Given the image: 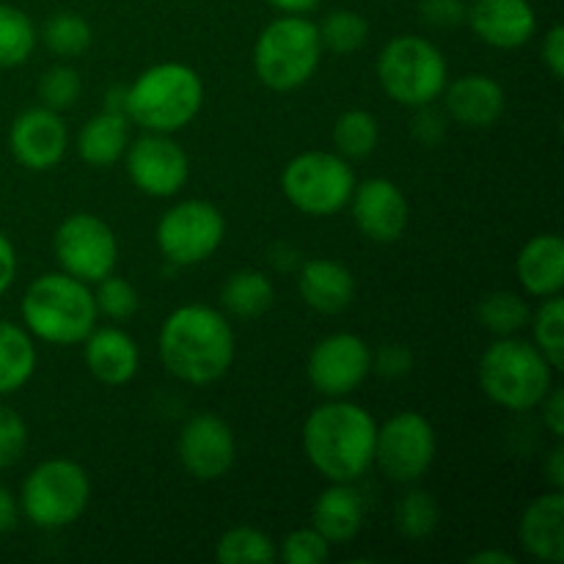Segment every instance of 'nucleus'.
I'll return each mask as SVG.
<instances>
[{
  "label": "nucleus",
  "instance_id": "f257e3e1",
  "mask_svg": "<svg viewBox=\"0 0 564 564\" xmlns=\"http://www.w3.org/2000/svg\"><path fill=\"white\" fill-rule=\"evenodd\" d=\"M160 361L176 380L209 386L235 361V330L213 306L191 303L165 317L158 339Z\"/></svg>",
  "mask_w": 564,
  "mask_h": 564
},
{
  "label": "nucleus",
  "instance_id": "f03ea898",
  "mask_svg": "<svg viewBox=\"0 0 564 564\" xmlns=\"http://www.w3.org/2000/svg\"><path fill=\"white\" fill-rule=\"evenodd\" d=\"M375 419L341 397L308 413L303 424V452L330 482H356L375 460Z\"/></svg>",
  "mask_w": 564,
  "mask_h": 564
},
{
  "label": "nucleus",
  "instance_id": "7ed1b4c3",
  "mask_svg": "<svg viewBox=\"0 0 564 564\" xmlns=\"http://www.w3.org/2000/svg\"><path fill=\"white\" fill-rule=\"evenodd\" d=\"M204 105V83L180 61L149 66L127 86L124 116L147 132L174 135L191 124Z\"/></svg>",
  "mask_w": 564,
  "mask_h": 564
},
{
  "label": "nucleus",
  "instance_id": "20e7f679",
  "mask_svg": "<svg viewBox=\"0 0 564 564\" xmlns=\"http://www.w3.org/2000/svg\"><path fill=\"white\" fill-rule=\"evenodd\" d=\"M97 303L88 284L66 273H44L22 295V319L36 339L80 345L97 328Z\"/></svg>",
  "mask_w": 564,
  "mask_h": 564
},
{
  "label": "nucleus",
  "instance_id": "39448f33",
  "mask_svg": "<svg viewBox=\"0 0 564 564\" xmlns=\"http://www.w3.org/2000/svg\"><path fill=\"white\" fill-rule=\"evenodd\" d=\"M554 372L549 358L532 341L516 336H499L482 352L477 367L479 389L490 402L507 411H532L543 402L554 386Z\"/></svg>",
  "mask_w": 564,
  "mask_h": 564
},
{
  "label": "nucleus",
  "instance_id": "423d86ee",
  "mask_svg": "<svg viewBox=\"0 0 564 564\" xmlns=\"http://www.w3.org/2000/svg\"><path fill=\"white\" fill-rule=\"evenodd\" d=\"M323 61L317 22L306 14L275 17L253 44V69L270 91H295L306 86Z\"/></svg>",
  "mask_w": 564,
  "mask_h": 564
},
{
  "label": "nucleus",
  "instance_id": "0eeeda50",
  "mask_svg": "<svg viewBox=\"0 0 564 564\" xmlns=\"http://www.w3.org/2000/svg\"><path fill=\"white\" fill-rule=\"evenodd\" d=\"M378 80L405 108L430 105L444 94L449 66L444 53L424 36H394L378 55Z\"/></svg>",
  "mask_w": 564,
  "mask_h": 564
},
{
  "label": "nucleus",
  "instance_id": "6e6552de",
  "mask_svg": "<svg viewBox=\"0 0 564 564\" xmlns=\"http://www.w3.org/2000/svg\"><path fill=\"white\" fill-rule=\"evenodd\" d=\"M91 501V482L80 463L53 457L22 482V512L39 529H64L80 521Z\"/></svg>",
  "mask_w": 564,
  "mask_h": 564
},
{
  "label": "nucleus",
  "instance_id": "1a4fd4ad",
  "mask_svg": "<svg viewBox=\"0 0 564 564\" xmlns=\"http://www.w3.org/2000/svg\"><path fill=\"white\" fill-rule=\"evenodd\" d=\"M286 202L312 218H330L350 204L356 176L339 152H303L281 174Z\"/></svg>",
  "mask_w": 564,
  "mask_h": 564
},
{
  "label": "nucleus",
  "instance_id": "9d476101",
  "mask_svg": "<svg viewBox=\"0 0 564 564\" xmlns=\"http://www.w3.org/2000/svg\"><path fill=\"white\" fill-rule=\"evenodd\" d=\"M435 430L427 416L402 411L391 416L375 435V466L389 482L413 485L433 468Z\"/></svg>",
  "mask_w": 564,
  "mask_h": 564
},
{
  "label": "nucleus",
  "instance_id": "9b49d317",
  "mask_svg": "<svg viewBox=\"0 0 564 564\" xmlns=\"http://www.w3.org/2000/svg\"><path fill=\"white\" fill-rule=\"evenodd\" d=\"M158 248L171 264L191 268L202 264L213 257L226 237V220L215 204L202 198H187L174 204L169 213L160 218Z\"/></svg>",
  "mask_w": 564,
  "mask_h": 564
},
{
  "label": "nucleus",
  "instance_id": "f8f14e48",
  "mask_svg": "<svg viewBox=\"0 0 564 564\" xmlns=\"http://www.w3.org/2000/svg\"><path fill=\"white\" fill-rule=\"evenodd\" d=\"M53 251L61 264V273L97 284L110 275L119 262V242L113 229L91 213H75L61 220L53 237Z\"/></svg>",
  "mask_w": 564,
  "mask_h": 564
},
{
  "label": "nucleus",
  "instance_id": "ddd939ff",
  "mask_svg": "<svg viewBox=\"0 0 564 564\" xmlns=\"http://www.w3.org/2000/svg\"><path fill=\"white\" fill-rule=\"evenodd\" d=\"M308 380L328 400H341L361 389L372 372V350L356 334H330L308 352Z\"/></svg>",
  "mask_w": 564,
  "mask_h": 564
},
{
  "label": "nucleus",
  "instance_id": "4468645a",
  "mask_svg": "<svg viewBox=\"0 0 564 564\" xmlns=\"http://www.w3.org/2000/svg\"><path fill=\"white\" fill-rule=\"evenodd\" d=\"M127 174L141 193L152 198H171L191 180V158L165 132H147L124 152Z\"/></svg>",
  "mask_w": 564,
  "mask_h": 564
},
{
  "label": "nucleus",
  "instance_id": "2eb2a0df",
  "mask_svg": "<svg viewBox=\"0 0 564 564\" xmlns=\"http://www.w3.org/2000/svg\"><path fill=\"white\" fill-rule=\"evenodd\" d=\"M237 441L229 424L215 413H198L180 433V463L198 482H215L235 466Z\"/></svg>",
  "mask_w": 564,
  "mask_h": 564
},
{
  "label": "nucleus",
  "instance_id": "dca6fc26",
  "mask_svg": "<svg viewBox=\"0 0 564 564\" xmlns=\"http://www.w3.org/2000/svg\"><path fill=\"white\" fill-rule=\"evenodd\" d=\"M352 220L372 242H397L411 224L405 193L391 180H367L350 196Z\"/></svg>",
  "mask_w": 564,
  "mask_h": 564
},
{
  "label": "nucleus",
  "instance_id": "f3484780",
  "mask_svg": "<svg viewBox=\"0 0 564 564\" xmlns=\"http://www.w3.org/2000/svg\"><path fill=\"white\" fill-rule=\"evenodd\" d=\"M11 154L31 171H50L64 160L69 147V132L58 110L31 108L20 113L9 132Z\"/></svg>",
  "mask_w": 564,
  "mask_h": 564
},
{
  "label": "nucleus",
  "instance_id": "a211bd4d",
  "mask_svg": "<svg viewBox=\"0 0 564 564\" xmlns=\"http://www.w3.org/2000/svg\"><path fill=\"white\" fill-rule=\"evenodd\" d=\"M466 22L477 39L499 50H518L538 33V14L529 0H471Z\"/></svg>",
  "mask_w": 564,
  "mask_h": 564
},
{
  "label": "nucleus",
  "instance_id": "6ab92c4d",
  "mask_svg": "<svg viewBox=\"0 0 564 564\" xmlns=\"http://www.w3.org/2000/svg\"><path fill=\"white\" fill-rule=\"evenodd\" d=\"M505 88L490 75H463L444 88L446 116L463 127H494L505 113Z\"/></svg>",
  "mask_w": 564,
  "mask_h": 564
},
{
  "label": "nucleus",
  "instance_id": "aec40b11",
  "mask_svg": "<svg viewBox=\"0 0 564 564\" xmlns=\"http://www.w3.org/2000/svg\"><path fill=\"white\" fill-rule=\"evenodd\" d=\"M518 538L527 549L529 556L540 562L560 564L564 562V494L551 490V494L538 496L532 505L523 510L521 523H518Z\"/></svg>",
  "mask_w": 564,
  "mask_h": 564
},
{
  "label": "nucleus",
  "instance_id": "412c9836",
  "mask_svg": "<svg viewBox=\"0 0 564 564\" xmlns=\"http://www.w3.org/2000/svg\"><path fill=\"white\" fill-rule=\"evenodd\" d=\"M86 367L102 386H124L141 367L135 339L121 328H94L83 339Z\"/></svg>",
  "mask_w": 564,
  "mask_h": 564
},
{
  "label": "nucleus",
  "instance_id": "4be33fe9",
  "mask_svg": "<svg viewBox=\"0 0 564 564\" xmlns=\"http://www.w3.org/2000/svg\"><path fill=\"white\" fill-rule=\"evenodd\" d=\"M297 292L317 314H339L356 297V279L336 259H308L297 268Z\"/></svg>",
  "mask_w": 564,
  "mask_h": 564
},
{
  "label": "nucleus",
  "instance_id": "5701e85b",
  "mask_svg": "<svg viewBox=\"0 0 564 564\" xmlns=\"http://www.w3.org/2000/svg\"><path fill=\"white\" fill-rule=\"evenodd\" d=\"M516 273L523 290L534 297L560 295L564 286V242L560 235H538L521 248Z\"/></svg>",
  "mask_w": 564,
  "mask_h": 564
},
{
  "label": "nucleus",
  "instance_id": "b1692460",
  "mask_svg": "<svg viewBox=\"0 0 564 564\" xmlns=\"http://www.w3.org/2000/svg\"><path fill=\"white\" fill-rule=\"evenodd\" d=\"M312 527L330 545H345L358 538L364 527V499L352 482H334L317 496L312 507Z\"/></svg>",
  "mask_w": 564,
  "mask_h": 564
},
{
  "label": "nucleus",
  "instance_id": "393cba45",
  "mask_svg": "<svg viewBox=\"0 0 564 564\" xmlns=\"http://www.w3.org/2000/svg\"><path fill=\"white\" fill-rule=\"evenodd\" d=\"M127 147H130V119L113 110L91 116L77 135V154L91 169H108L119 163Z\"/></svg>",
  "mask_w": 564,
  "mask_h": 564
},
{
  "label": "nucleus",
  "instance_id": "a878e982",
  "mask_svg": "<svg viewBox=\"0 0 564 564\" xmlns=\"http://www.w3.org/2000/svg\"><path fill=\"white\" fill-rule=\"evenodd\" d=\"M275 301V286L259 270H237L226 279L224 290H220V303H224L226 312L231 317L240 319H253L262 317L264 312H270Z\"/></svg>",
  "mask_w": 564,
  "mask_h": 564
},
{
  "label": "nucleus",
  "instance_id": "bb28decb",
  "mask_svg": "<svg viewBox=\"0 0 564 564\" xmlns=\"http://www.w3.org/2000/svg\"><path fill=\"white\" fill-rule=\"evenodd\" d=\"M36 372V347L14 323L0 319V394H14Z\"/></svg>",
  "mask_w": 564,
  "mask_h": 564
},
{
  "label": "nucleus",
  "instance_id": "cd10ccee",
  "mask_svg": "<svg viewBox=\"0 0 564 564\" xmlns=\"http://www.w3.org/2000/svg\"><path fill=\"white\" fill-rule=\"evenodd\" d=\"M279 551L275 543L253 527H231L220 534L215 545V560L220 564H270L275 562Z\"/></svg>",
  "mask_w": 564,
  "mask_h": 564
},
{
  "label": "nucleus",
  "instance_id": "c85d7f7f",
  "mask_svg": "<svg viewBox=\"0 0 564 564\" xmlns=\"http://www.w3.org/2000/svg\"><path fill=\"white\" fill-rule=\"evenodd\" d=\"M36 47V28L22 9L0 3V69H11L31 58Z\"/></svg>",
  "mask_w": 564,
  "mask_h": 564
},
{
  "label": "nucleus",
  "instance_id": "c756f323",
  "mask_svg": "<svg viewBox=\"0 0 564 564\" xmlns=\"http://www.w3.org/2000/svg\"><path fill=\"white\" fill-rule=\"evenodd\" d=\"M380 141V124L369 110H347L334 124V147L345 160H364Z\"/></svg>",
  "mask_w": 564,
  "mask_h": 564
},
{
  "label": "nucleus",
  "instance_id": "7c9ffc66",
  "mask_svg": "<svg viewBox=\"0 0 564 564\" xmlns=\"http://www.w3.org/2000/svg\"><path fill=\"white\" fill-rule=\"evenodd\" d=\"M477 317L494 336H516L518 330L527 328L532 312L516 292H490L479 301Z\"/></svg>",
  "mask_w": 564,
  "mask_h": 564
},
{
  "label": "nucleus",
  "instance_id": "2f4dec72",
  "mask_svg": "<svg viewBox=\"0 0 564 564\" xmlns=\"http://www.w3.org/2000/svg\"><path fill=\"white\" fill-rule=\"evenodd\" d=\"M534 347L549 358L554 369L564 367V301L562 295L543 297V306L529 317Z\"/></svg>",
  "mask_w": 564,
  "mask_h": 564
},
{
  "label": "nucleus",
  "instance_id": "473e14b6",
  "mask_svg": "<svg viewBox=\"0 0 564 564\" xmlns=\"http://www.w3.org/2000/svg\"><path fill=\"white\" fill-rule=\"evenodd\" d=\"M42 39L53 55L72 58V55H83L91 47L94 33L91 25L80 14H75V11H58V14H53L44 22Z\"/></svg>",
  "mask_w": 564,
  "mask_h": 564
},
{
  "label": "nucleus",
  "instance_id": "72a5a7b5",
  "mask_svg": "<svg viewBox=\"0 0 564 564\" xmlns=\"http://www.w3.org/2000/svg\"><path fill=\"white\" fill-rule=\"evenodd\" d=\"M317 28H319V42H323V47L334 50V53L339 55L356 53V50H361L369 39L367 17H361L358 11H350V9L330 11V14L323 20V25Z\"/></svg>",
  "mask_w": 564,
  "mask_h": 564
},
{
  "label": "nucleus",
  "instance_id": "f704fd0d",
  "mask_svg": "<svg viewBox=\"0 0 564 564\" xmlns=\"http://www.w3.org/2000/svg\"><path fill=\"white\" fill-rule=\"evenodd\" d=\"M397 532L408 540H424L438 527V505L424 490H408L394 510Z\"/></svg>",
  "mask_w": 564,
  "mask_h": 564
},
{
  "label": "nucleus",
  "instance_id": "c9c22d12",
  "mask_svg": "<svg viewBox=\"0 0 564 564\" xmlns=\"http://www.w3.org/2000/svg\"><path fill=\"white\" fill-rule=\"evenodd\" d=\"M94 303H97V312L105 314L110 319H130L132 314L141 308V295H138L135 286L130 284L121 275L110 273L102 281H97V290H94Z\"/></svg>",
  "mask_w": 564,
  "mask_h": 564
},
{
  "label": "nucleus",
  "instance_id": "e433bc0d",
  "mask_svg": "<svg viewBox=\"0 0 564 564\" xmlns=\"http://www.w3.org/2000/svg\"><path fill=\"white\" fill-rule=\"evenodd\" d=\"M83 91V83L77 69L72 66H50L47 72L42 75V83H39V97H42L44 108L50 110H69L72 105L77 102Z\"/></svg>",
  "mask_w": 564,
  "mask_h": 564
},
{
  "label": "nucleus",
  "instance_id": "4c0bfd02",
  "mask_svg": "<svg viewBox=\"0 0 564 564\" xmlns=\"http://www.w3.org/2000/svg\"><path fill=\"white\" fill-rule=\"evenodd\" d=\"M330 556V543L314 527L295 529L281 543V560L286 564H319Z\"/></svg>",
  "mask_w": 564,
  "mask_h": 564
},
{
  "label": "nucleus",
  "instance_id": "58836bf2",
  "mask_svg": "<svg viewBox=\"0 0 564 564\" xmlns=\"http://www.w3.org/2000/svg\"><path fill=\"white\" fill-rule=\"evenodd\" d=\"M28 427L22 416L11 408L0 405V468H9L25 455Z\"/></svg>",
  "mask_w": 564,
  "mask_h": 564
},
{
  "label": "nucleus",
  "instance_id": "ea45409f",
  "mask_svg": "<svg viewBox=\"0 0 564 564\" xmlns=\"http://www.w3.org/2000/svg\"><path fill=\"white\" fill-rule=\"evenodd\" d=\"M413 110H416V113H413V119H411V135L416 138L422 147H438V143L446 138L449 116H446L444 110L435 108L433 102L419 105V108H413Z\"/></svg>",
  "mask_w": 564,
  "mask_h": 564
},
{
  "label": "nucleus",
  "instance_id": "a19ab883",
  "mask_svg": "<svg viewBox=\"0 0 564 564\" xmlns=\"http://www.w3.org/2000/svg\"><path fill=\"white\" fill-rule=\"evenodd\" d=\"M466 0H422L419 14L433 28H455L466 22Z\"/></svg>",
  "mask_w": 564,
  "mask_h": 564
},
{
  "label": "nucleus",
  "instance_id": "79ce46f5",
  "mask_svg": "<svg viewBox=\"0 0 564 564\" xmlns=\"http://www.w3.org/2000/svg\"><path fill=\"white\" fill-rule=\"evenodd\" d=\"M413 369V356L411 350L400 345H389L383 350L372 352V372H378L380 378H405Z\"/></svg>",
  "mask_w": 564,
  "mask_h": 564
},
{
  "label": "nucleus",
  "instance_id": "37998d69",
  "mask_svg": "<svg viewBox=\"0 0 564 564\" xmlns=\"http://www.w3.org/2000/svg\"><path fill=\"white\" fill-rule=\"evenodd\" d=\"M540 53H543V64L549 66L551 75H554L556 80H562L564 77V28L562 25L549 28Z\"/></svg>",
  "mask_w": 564,
  "mask_h": 564
},
{
  "label": "nucleus",
  "instance_id": "c03bdc74",
  "mask_svg": "<svg viewBox=\"0 0 564 564\" xmlns=\"http://www.w3.org/2000/svg\"><path fill=\"white\" fill-rule=\"evenodd\" d=\"M538 408H543V424L549 427V433L554 435V438H562V435H564V397H562V389L551 386V391L543 397V402H540Z\"/></svg>",
  "mask_w": 564,
  "mask_h": 564
},
{
  "label": "nucleus",
  "instance_id": "a18cd8bd",
  "mask_svg": "<svg viewBox=\"0 0 564 564\" xmlns=\"http://www.w3.org/2000/svg\"><path fill=\"white\" fill-rule=\"evenodd\" d=\"M17 275V253L9 237L0 231V295H6Z\"/></svg>",
  "mask_w": 564,
  "mask_h": 564
},
{
  "label": "nucleus",
  "instance_id": "49530a36",
  "mask_svg": "<svg viewBox=\"0 0 564 564\" xmlns=\"http://www.w3.org/2000/svg\"><path fill=\"white\" fill-rule=\"evenodd\" d=\"M17 516H20V512H17L14 496L0 485V534L11 532V529L17 527Z\"/></svg>",
  "mask_w": 564,
  "mask_h": 564
},
{
  "label": "nucleus",
  "instance_id": "de8ad7c7",
  "mask_svg": "<svg viewBox=\"0 0 564 564\" xmlns=\"http://www.w3.org/2000/svg\"><path fill=\"white\" fill-rule=\"evenodd\" d=\"M545 474H549V482L554 490H564V449L560 444L551 449L549 463H545Z\"/></svg>",
  "mask_w": 564,
  "mask_h": 564
},
{
  "label": "nucleus",
  "instance_id": "09e8293b",
  "mask_svg": "<svg viewBox=\"0 0 564 564\" xmlns=\"http://www.w3.org/2000/svg\"><path fill=\"white\" fill-rule=\"evenodd\" d=\"M273 9L284 11V14H308L319 6V0H268Z\"/></svg>",
  "mask_w": 564,
  "mask_h": 564
},
{
  "label": "nucleus",
  "instance_id": "8fccbe9b",
  "mask_svg": "<svg viewBox=\"0 0 564 564\" xmlns=\"http://www.w3.org/2000/svg\"><path fill=\"white\" fill-rule=\"evenodd\" d=\"M275 253H281V259L279 257H273V264L279 270H295V268H301V257H297V251H292L290 246H284V242H279V248H273Z\"/></svg>",
  "mask_w": 564,
  "mask_h": 564
},
{
  "label": "nucleus",
  "instance_id": "3c124183",
  "mask_svg": "<svg viewBox=\"0 0 564 564\" xmlns=\"http://www.w3.org/2000/svg\"><path fill=\"white\" fill-rule=\"evenodd\" d=\"M471 564H516V556L505 554V551H479V554L468 556Z\"/></svg>",
  "mask_w": 564,
  "mask_h": 564
},
{
  "label": "nucleus",
  "instance_id": "603ef678",
  "mask_svg": "<svg viewBox=\"0 0 564 564\" xmlns=\"http://www.w3.org/2000/svg\"><path fill=\"white\" fill-rule=\"evenodd\" d=\"M124 99H127V88L124 86H113L108 94H105V110H113V113H124Z\"/></svg>",
  "mask_w": 564,
  "mask_h": 564
}]
</instances>
